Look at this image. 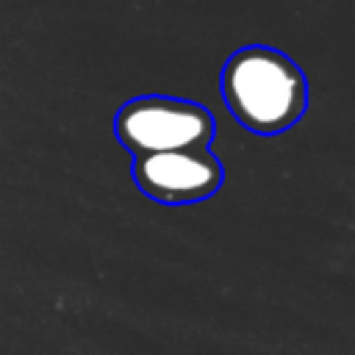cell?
I'll return each mask as SVG.
<instances>
[{"mask_svg": "<svg viewBox=\"0 0 355 355\" xmlns=\"http://www.w3.org/2000/svg\"><path fill=\"white\" fill-rule=\"evenodd\" d=\"M225 169L211 150H180L133 158L136 186L161 205H191L222 186Z\"/></svg>", "mask_w": 355, "mask_h": 355, "instance_id": "obj_3", "label": "cell"}, {"mask_svg": "<svg viewBox=\"0 0 355 355\" xmlns=\"http://www.w3.org/2000/svg\"><path fill=\"white\" fill-rule=\"evenodd\" d=\"M222 97L236 122L250 133L277 136L302 119L308 108V80L280 50L250 44L225 61Z\"/></svg>", "mask_w": 355, "mask_h": 355, "instance_id": "obj_1", "label": "cell"}, {"mask_svg": "<svg viewBox=\"0 0 355 355\" xmlns=\"http://www.w3.org/2000/svg\"><path fill=\"white\" fill-rule=\"evenodd\" d=\"M114 133L133 155L208 150L216 136V119L200 103L150 94L116 111Z\"/></svg>", "mask_w": 355, "mask_h": 355, "instance_id": "obj_2", "label": "cell"}]
</instances>
